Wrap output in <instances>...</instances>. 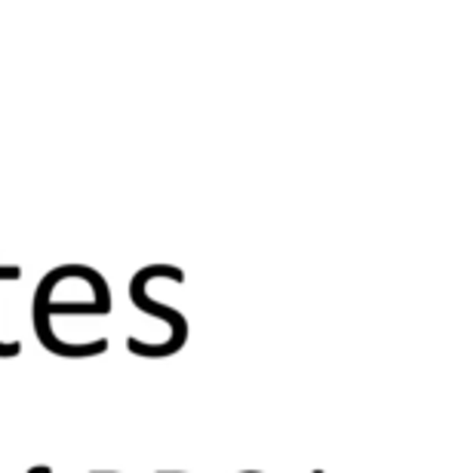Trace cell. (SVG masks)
I'll return each mask as SVG.
<instances>
[{
	"label": "cell",
	"mask_w": 449,
	"mask_h": 473,
	"mask_svg": "<svg viewBox=\"0 0 449 473\" xmlns=\"http://www.w3.org/2000/svg\"><path fill=\"white\" fill-rule=\"evenodd\" d=\"M154 277H173L176 283H185V274L179 268L173 265H151V268H142L139 274L129 280V301L139 307L142 314L148 317H158V320L169 323V329H173V338L169 341H160V345H145V341H139L136 336L127 338V351L136 354V356H148V360H160V356H173L182 351L185 338H188V320H185L182 311H176V307H167L160 305V301L148 298V292H145V286H148Z\"/></svg>",
	"instance_id": "cell-1"
},
{
	"label": "cell",
	"mask_w": 449,
	"mask_h": 473,
	"mask_svg": "<svg viewBox=\"0 0 449 473\" xmlns=\"http://www.w3.org/2000/svg\"><path fill=\"white\" fill-rule=\"evenodd\" d=\"M31 314H34V332L43 336L46 326L53 323V317H108L111 314V292H108V286H105V289L90 292V296H83V298L56 301L43 283H37Z\"/></svg>",
	"instance_id": "cell-2"
},
{
	"label": "cell",
	"mask_w": 449,
	"mask_h": 473,
	"mask_svg": "<svg viewBox=\"0 0 449 473\" xmlns=\"http://www.w3.org/2000/svg\"><path fill=\"white\" fill-rule=\"evenodd\" d=\"M22 277V268L19 265H6L0 268V280H19ZM22 354V345L19 341H0V360H13V356Z\"/></svg>",
	"instance_id": "cell-3"
},
{
	"label": "cell",
	"mask_w": 449,
	"mask_h": 473,
	"mask_svg": "<svg viewBox=\"0 0 449 473\" xmlns=\"http://www.w3.org/2000/svg\"><path fill=\"white\" fill-rule=\"evenodd\" d=\"M28 473H53V468H50V464H34Z\"/></svg>",
	"instance_id": "cell-4"
}]
</instances>
